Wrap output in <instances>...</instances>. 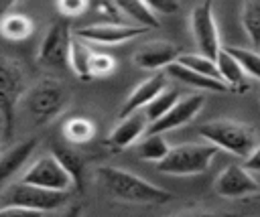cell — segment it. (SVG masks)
<instances>
[{"mask_svg":"<svg viewBox=\"0 0 260 217\" xmlns=\"http://www.w3.org/2000/svg\"><path fill=\"white\" fill-rule=\"evenodd\" d=\"M98 180L104 189L118 201L124 203H140V205H162L175 199V195L167 189L152 185L150 180L118 166H102L98 168Z\"/></svg>","mask_w":260,"mask_h":217,"instance_id":"6da1fadb","label":"cell"},{"mask_svg":"<svg viewBox=\"0 0 260 217\" xmlns=\"http://www.w3.org/2000/svg\"><path fill=\"white\" fill-rule=\"evenodd\" d=\"M69 201V191H53L45 187H37L24 180L10 183L2 191V207L4 213H49L61 209Z\"/></svg>","mask_w":260,"mask_h":217,"instance_id":"7a4b0ae2","label":"cell"},{"mask_svg":"<svg viewBox=\"0 0 260 217\" xmlns=\"http://www.w3.org/2000/svg\"><path fill=\"white\" fill-rule=\"evenodd\" d=\"M197 132L203 136L205 142H211L219 150L228 154H236L240 158H246L258 144L256 130L252 126L230 120V118H217V120L205 122L197 128Z\"/></svg>","mask_w":260,"mask_h":217,"instance_id":"3957f363","label":"cell"},{"mask_svg":"<svg viewBox=\"0 0 260 217\" xmlns=\"http://www.w3.org/2000/svg\"><path fill=\"white\" fill-rule=\"evenodd\" d=\"M26 91L28 85L22 65L14 59L0 57V126H2V136L6 140L12 138L14 134L16 107Z\"/></svg>","mask_w":260,"mask_h":217,"instance_id":"277c9868","label":"cell"},{"mask_svg":"<svg viewBox=\"0 0 260 217\" xmlns=\"http://www.w3.org/2000/svg\"><path fill=\"white\" fill-rule=\"evenodd\" d=\"M69 103V89L61 79L43 77L24 93V107L37 126H43L63 114Z\"/></svg>","mask_w":260,"mask_h":217,"instance_id":"5b68a950","label":"cell"},{"mask_svg":"<svg viewBox=\"0 0 260 217\" xmlns=\"http://www.w3.org/2000/svg\"><path fill=\"white\" fill-rule=\"evenodd\" d=\"M217 146H213L211 142H187V144H179V146H171L169 154L156 162V170L162 174H175V176H189V174H199L205 172L215 154H217Z\"/></svg>","mask_w":260,"mask_h":217,"instance_id":"8992f818","label":"cell"},{"mask_svg":"<svg viewBox=\"0 0 260 217\" xmlns=\"http://www.w3.org/2000/svg\"><path fill=\"white\" fill-rule=\"evenodd\" d=\"M24 183L37 185V187H45V189H53V191H69L73 187V178L67 172V168L61 164V160L55 154L49 156H41L39 160H35L22 174Z\"/></svg>","mask_w":260,"mask_h":217,"instance_id":"52a82bcc","label":"cell"},{"mask_svg":"<svg viewBox=\"0 0 260 217\" xmlns=\"http://www.w3.org/2000/svg\"><path fill=\"white\" fill-rule=\"evenodd\" d=\"M71 32L65 22H53L43 37L39 47V63L47 69H65L69 67V47Z\"/></svg>","mask_w":260,"mask_h":217,"instance_id":"ba28073f","label":"cell"},{"mask_svg":"<svg viewBox=\"0 0 260 217\" xmlns=\"http://www.w3.org/2000/svg\"><path fill=\"white\" fill-rule=\"evenodd\" d=\"M191 30H193V39L199 47V53L215 59L221 49V43H219L215 16H213V0H203L201 4H197L193 8Z\"/></svg>","mask_w":260,"mask_h":217,"instance_id":"9c48e42d","label":"cell"},{"mask_svg":"<svg viewBox=\"0 0 260 217\" xmlns=\"http://www.w3.org/2000/svg\"><path fill=\"white\" fill-rule=\"evenodd\" d=\"M148 28L140 24H116V22H100V24H89L75 28L73 34L95 45H118L126 43L130 39L142 37Z\"/></svg>","mask_w":260,"mask_h":217,"instance_id":"30bf717a","label":"cell"},{"mask_svg":"<svg viewBox=\"0 0 260 217\" xmlns=\"http://www.w3.org/2000/svg\"><path fill=\"white\" fill-rule=\"evenodd\" d=\"M215 193L219 197L225 199H240V197H248V195H256L260 185L258 180L252 176V172L246 166L240 164H228L215 178L213 185Z\"/></svg>","mask_w":260,"mask_h":217,"instance_id":"8fae6325","label":"cell"},{"mask_svg":"<svg viewBox=\"0 0 260 217\" xmlns=\"http://www.w3.org/2000/svg\"><path fill=\"white\" fill-rule=\"evenodd\" d=\"M205 103V95L203 93H189V95H183L177 99V103L165 114L160 116L158 120L150 122V128L146 132H158V134H165V132H171L175 128H181L185 124H189L203 107Z\"/></svg>","mask_w":260,"mask_h":217,"instance_id":"7c38bea8","label":"cell"},{"mask_svg":"<svg viewBox=\"0 0 260 217\" xmlns=\"http://www.w3.org/2000/svg\"><path fill=\"white\" fill-rule=\"evenodd\" d=\"M167 77H169L167 71H156L154 75H150V77H146L144 81H140V83L130 91V95L126 97V101L122 103V107H120V112H118V118L122 120V118H126V116H130V114H134V112L144 110V107L156 97V93L167 87Z\"/></svg>","mask_w":260,"mask_h":217,"instance_id":"4fadbf2b","label":"cell"},{"mask_svg":"<svg viewBox=\"0 0 260 217\" xmlns=\"http://www.w3.org/2000/svg\"><path fill=\"white\" fill-rule=\"evenodd\" d=\"M37 144H39L37 138H26V140H20L18 144H14L12 148H8V152H4L0 156V193L26 166L28 158L37 150Z\"/></svg>","mask_w":260,"mask_h":217,"instance_id":"5bb4252c","label":"cell"},{"mask_svg":"<svg viewBox=\"0 0 260 217\" xmlns=\"http://www.w3.org/2000/svg\"><path fill=\"white\" fill-rule=\"evenodd\" d=\"M179 47L167 41H152L134 53V65L146 71H158L179 59Z\"/></svg>","mask_w":260,"mask_h":217,"instance_id":"9a60e30c","label":"cell"},{"mask_svg":"<svg viewBox=\"0 0 260 217\" xmlns=\"http://www.w3.org/2000/svg\"><path fill=\"white\" fill-rule=\"evenodd\" d=\"M165 71H167V75H169L171 79L181 81V83H185V85H189V87H195V89H203V91H221V93L232 91L230 85H228L223 79L211 77V75H205V73H199V71H193V69L185 67V65L179 63V61H173L171 65H167Z\"/></svg>","mask_w":260,"mask_h":217,"instance_id":"2e32d148","label":"cell"},{"mask_svg":"<svg viewBox=\"0 0 260 217\" xmlns=\"http://www.w3.org/2000/svg\"><path fill=\"white\" fill-rule=\"evenodd\" d=\"M146 122L148 118L140 112H134L126 118H122V122L112 130L110 134V142L116 146V148H128L132 146L140 136L146 134Z\"/></svg>","mask_w":260,"mask_h":217,"instance_id":"e0dca14e","label":"cell"},{"mask_svg":"<svg viewBox=\"0 0 260 217\" xmlns=\"http://www.w3.org/2000/svg\"><path fill=\"white\" fill-rule=\"evenodd\" d=\"M215 63H217V71H219V77L230 85V89L234 93H244L248 91V83H246V73L242 69V65L221 47L217 57H215Z\"/></svg>","mask_w":260,"mask_h":217,"instance_id":"ac0fdd59","label":"cell"},{"mask_svg":"<svg viewBox=\"0 0 260 217\" xmlns=\"http://www.w3.org/2000/svg\"><path fill=\"white\" fill-rule=\"evenodd\" d=\"M53 154L61 160V164L67 168V172L73 178V185L77 191H83V176H85V158L65 144H53Z\"/></svg>","mask_w":260,"mask_h":217,"instance_id":"d6986e66","label":"cell"},{"mask_svg":"<svg viewBox=\"0 0 260 217\" xmlns=\"http://www.w3.org/2000/svg\"><path fill=\"white\" fill-rule=\"evenodd\" d=\"M112 4L122 14H126L134 24H140V26H146V28H158L160 26L156 14L142 0H112Z\"/></svg>","mask_w":260,"mask_h":217,"instance_id":"ffe728a7","label":"cell"},{"mask_svg":"<svg viewBox=\"0 0 260 217\" xmlns=\"http://www.w3.org/2000/svg\"><path fill=\"white\" fill-rule=\"evenodd\" d=\"M91 53L93 51L87 47V41H83V39H79V37L73 34L71 47H69V67L73 69V73L81 81H89L91 79V71H89Z\"/></svg>","mask_w":260,"mask_h":217,"instance_id":"44dd1931","label":"cell"},{"mask_svg":"<svg viewBox=\"0 0 260 217\" xmlns=\"http://www.w3.org/2000/svg\"><path fill=\"white\" fill-rule=\"evenodd\" d=\"M32 32V20L18 12H6L0 16V34L8 41H24Z\"/></svg>","mask_w":260,"mask_h":217,"instance_id":"7402d4cb","label":"cell"},{"mask_svg":"<svg viewBox=\"0 0 260 217\" xmlns=\"http://www.w3.org/2000/svg\"><path fill=\"white\" fill-rule=\"evenodd\" d=\"M171 146L167 142V138L158 132H146V138L136 146V154L142 160L148 162H160L167 154H169Z\"/></svg>","mask_w":260,"mask_h":217,"instance_id":"603a6c76","label":"cell"},{"mask_svg":"<svg viewBox=\"0 0 260 217\" xmlns=\"http://www.w3.org/2000/svg\"><path fill=\"white\" fill-rule=\"evenodd\" d=\"M242 26L252 49L260 51V0H244Z\"/></svg>","mask_w":260,"mask_h":217,"instance_id":"cb8c5ba5","label":"cell"},{"mask_svg":"<svg viewBox=\"0 0 260 217\" xmlns=\"http://www.w3.org/2000/svg\"><path fill=\"white\" fill-rule=\"evenodd\" d=\"M181 97V91L177 89V87H165L162 91H158L156 93V97L144 107V116L148 118V122H154V120H158L160 116H165L175 103H177V99Z\"/></svg>","mask_w":260,"mask_h":217,"instance_id":"d4e9b609","label":"cell"},{"mask_svg":"<svg viewBox=\"0 0 260 217\" xmlns=\"http://www.w3.org/2000/svg\"><path fill=\"white\" fill-rule=\"evenodd\" d=\"M244 69L246 75L260 79V53L256 49H246V47H236V45H221Z\"/></svg>","mask_w":260,"mask_h":217,"instance_id":"484cf974","label":"cell"},{"mask_svg":"<svg viewBox=\"0 0 260 217\" xmlns=\"http://www.w3.org/2000/svg\"><path fill=\"white\" fill-rule=\"evenodd\" d=\"M63 134L73 144H85L93 138L95 128L87 118H73L63 126Z\"/></svg>","mask_w":260,"mask_h":217,"instance_id":"4316f807","label":"cell"},{"mask_svg":"<svg viewBox=\"0 0 260 217\" xmlns=\"http://www.w3.org/2000/svg\"><path fill=\"white\" fill-rule=\"evenodd\" d=\"M177 61L183 63L185 67L193 69V71H199V73H205V75H211V77H219L217 63L209 55H203V53H185V55H179Z\"/></svg>","mask_w":260,"mask_h":217,"instance_id":"83f0119b","label":"cell"},{"mask_svg":"<svg viewBox=\"0 0 260 217\" xmlns=\"http://www.w3.org/2000/svg\"><path fill=\"white\" fill-rule=\"evenodd\" d=\"M116 69V59L108 53H100V51H93L91 53V63H89V71H91V77H104V75H110L112 71Z\"/></svg>","mask_w":260,"mask_h":217,"instance_id":"f1b7e54d","label":"cell"},{"mask_svg":"<svg viewBox=\"0 0 260 217\" xmlns=\"http://www.w3.org/2000/svg\"><path fill=\"white\" fill-rule=\"evenodd\" d=\"M154 14H175L179 10V0H142Z\"/></svg>","mask_w":260,"mask_h":217,"instance_id":"f546056e","label":"cell"},{"mask_svg":"<svg viewBox=\"0 0 260 217\" xmlns=\"http://www.w3.org/2000/svg\"><path fill=\"white\" fill-rule=\"evenodd\" d=\"M57 8L65 16H77L87 8V0H57Z\"/></svg>","mask_w":260,"mask_h":217,"instance_id":"4dcf8cb0","label":"cell"},{"mask_svg":"<svg viewBox=\"0 0 260 217\" xmlns=\"http://www.w3.org/2000/svg\"><path fill=\"white\" fill-rule=\"evenodd\" d=\"M244 166H246L250 172H260V144H256L254 150L246 156Z\"/></svg>","mask_w":260,"mask_h":217,"instance_id":"1f68e13d","label":"cell"},{"mask_svg":"<svg viewBox=\"0 0 260 217\" xmlns=\"http://www.w3.org/2000/svg\"><path fill=\"white\" fill-rule=\"evenodd\" d=\"M16 4V0H0V16H4L6 12H10V8Z\"/></svg>","mask_w":260,"mask_h":217,"instance_id":"d6a6232c","label":"cell"},{"mask_svg":"<svg viewBox=\"0 0 260 217\" xmlns=\"http://www.w3.org/2000/svg\"><path fill=\"white\" fill-rule=\"evenodd\" d=\"M252 197H254L256 201H260V193H256V195H252Z\"/></svg>","mask_w":260,"mask_h":217,"instance_id":"836d02e7","label":"cell"}]
</instances>
